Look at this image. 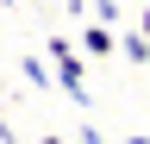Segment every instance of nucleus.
<instances>
[{
    "instance_id": "nucleus-1",
    "label": "nucleus",
    "mask_w": 150,
    "mask_h": 144,
    "mask_svg": "<svg viewBox=\"0 0 150 144\" xmlns=\"http://www.w3.org/2000/svg\"><path fill=\"white\" fill-rule=\"evenodd\" d=\"M44 57L56 69V88L75 100V106H88V63H81V44L75 38H44Z\"/></svg>"
},
{
    "instance_id": "nucleus-2",
    "label": "nucleus",
    "mask_w": 150,
    "mask_h": 144,
    "mask_svg": "<svg viewBox=\"0 0 150 144\" xmlns=\"http://www.w3.org/2000/svg\"><path fill=\"white\" fill-rule=\"evenodd\" d=\"M75 44H81L94 63H100V57H119V31H112V25H100V19H88V31H81Z\"/></svg>"
},
{
    "instance_id": "nucleus-3",
    "label": "nucleus",
    "mask_w": 150,
    "mask_h": 144,
    "mask_svg": "<svg viewBox=\"0 0 150 144\" xmlns=\"http://www.w3.org/2000/svg\"><path fill=\"white\" fill-rule=\"evenodd\" d=\"M119 57H125L131 69H144V75H150V38H144L138 25H131V31H119Z\"/></svg>"
},
{
    "instance_id": "nucleus-4",
    "label": "nucleus",
    "mask_w": 150,
    "mask_h": 144,
    "mask_svg": "<svg viewBox=\"0 0 150 144\" xmlns=\"http://www.w3.org/2000/svg\"><path fill=\"white\" fill-rule=\"evenodd\" d=\"M25 75H31L38 88H56V69H50V57H25Z\"/></svg>"
},
{
    "instance_id": "nucleus-5",
    "label": "nucleus",
    "mask_w": 150,
    "mask_h": 144,
    "mask_svg": "<svg viewBox=\"0 0 150 144\" xmlns=\"http://www.w3.org/2000/svg\"><path fill=\"white\" fill-rule=\"evenodd\" d=\"M94 19H100V25H119V0H94Z\"/></svg>"
},
{
    "instance_id": "nucleus-6",
    "label": "nucleus",
    "mask_w": 150,
    "mask_h": 144,
    "mask_svg": "<svg viewBox=\"0 0 150 144\" xmlns=\"http://www.w3.org/2000/svg\"><path fill=\"white\" fill-rule=\"evenodd\" d=\"M75 144H106V138L94 132V125H81V132H75Z\"/></svg>"
},
{
    "instance_id": "nucleus-7",
    "label": "nucleus",
    "mask_w": 150,
    "mask_h": 144,
    "mask_svg": "<svg viewBox=\"0 0 150 144\" xmlns=\"http://www.w3.org/2000/svg\"><path fill=\"white\" fill-rule=\"evenodd\" d=\"M138 31H144V38H150V0H144V6H138Z\"/></svg>"
},
{
    "instance_id": "nucleus-8",
    "label": "nucleus",
    "mask_w": 150,
    "mask_h": 144,
    "mask_svg": "<svg viewBox=\"0 0 150 144\" xmlns=\"http://www.w3.org/2000/svg\"><path fill=\"white\" fill-rule=\"evenodd\" d=\"M125 144H150V132H131V138H125Z\"/></svg>"
},
{
    "instance_id": "nucleus-9",
    "label": "nucleus",
    "mask_w": 150,
    "mask_h": 144,
    "mask_svg": "<svg viewBox=\"0 0 150 144\" xmlns=\"http://www.w3.org/2000/svg\"><path fill=\"white\" fill-rule=\"evenodd\" d=\"M38 144H75V138H38Z\"/></svg>"
},
{
    "instance_id": "nucleus-10",
    "label": "nucleus",
    "mask_w": 150,
    "mask_h": 144,
    "mask_svg": "<svg viewBox=\"0 0 150 144\" xmlns=\"http://www.w3.org/2000/svg\"><path fill=\"white\" fill-rule=\"evenodd\" d=\"M0 13H6V0H0Z\"/></svg>"
}]
</instances>
